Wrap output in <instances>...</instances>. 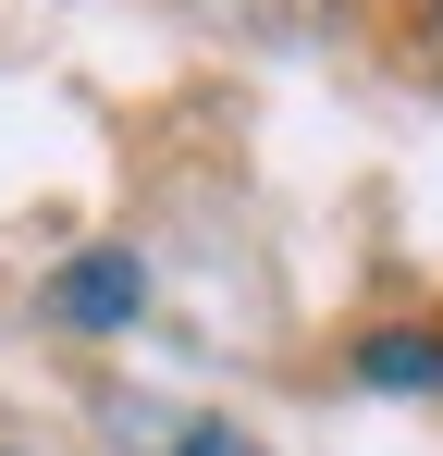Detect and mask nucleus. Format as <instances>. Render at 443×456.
I'll return each mask as SVG.
<instances>
[{
	"label": "nucleus",
	"mask_w": 443,
	"mask_h": 456,
	"mask_svg": "<svg viewBox=\"0 0 443 456\" xmlns=\"http://www.w3.org/2000/svg\"><path fill=\"white\" fill-rule=\"evenodd\" d=\"M148 308V259L136 247H86V259H62V284H50V321L62 333H124Z\"/></svg>",
	"instance_id": "1"
},
{
	"label": "nucleus",
	"mask_w": 443,
	"mask_h": 456,
	"mask_svg": "<svg viewBox=\"0 0 443 456\" xmlns=\"http://www.w3.org/2000/svg\"><path fill=\"white\" fill-rule=\"evenodd\" d=\"M197 12L246 50H320L333 37V0H197Z\"/></svg>",
	"instance_id": "3"
},
{
	"label": "nucleus",
	"mask_w": 443,
	"mask_h": 456,
	"mask_svg": "<svg viewBox=\"0 0 443 456\" xmlns=\"http://www.w3.org/2000/svg\"><path fill=\"white\" fill-rule=\"evenodd\" d=\"M111 432H124V456H259L234 419H210V407H148V395L111 407Z\"/></svg>",
	"instance_id": "2"
},
{
	"label": "nucleus",
	"mask_w": 443,
	"mask_h": 456,
	"mask_svg": "<svg viewBox=\"0 0 443 456\" xmlns=\"http://www.w3.org/2000/svg\"><path fill=\"white\" fill-rule=\"evenodd\" d=\"M419 62H431V86H443V0L419 12Z\"/></svg>",
	"instance_id": "5"
},
{
	"label": "nucleus",
	"mask_w": 443,
	"mask_h": 456,
	"mask_svg": "<svg viewBox=\"0 0 443 456\" xmlns=\"http://www.w3.org/2000/svg\"><path fill=\"white\" fill-rule=\"evenodd\" d=\"M358 382H382V395H443V333H369Z\"/></svg>",
	"instance_id": "4"
}]
</instances>
